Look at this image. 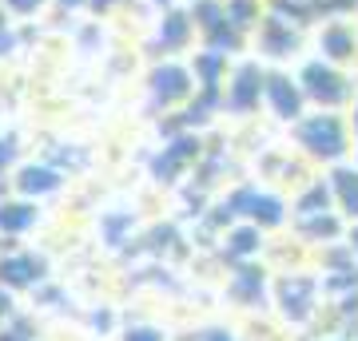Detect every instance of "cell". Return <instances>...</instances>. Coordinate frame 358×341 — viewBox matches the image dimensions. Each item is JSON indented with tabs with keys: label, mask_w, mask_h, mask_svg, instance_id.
Listing matches in <instances>:
<instances>
[{
	"label": "cell",
	"mask_w": 358,
	"mask_h": 341,
	"mask_svg": "<svg viewBox=\"0 0 358 341\" xmlns=\"http://www.w3.org/2000/svg\"><path fill=\"white\" fill-rule=\"evenodd\" d=\"M136 341H155V338H152V333H140V338H136Z\"/></svg>",
	"instance_id": "cell-1"
}]
</instances>
